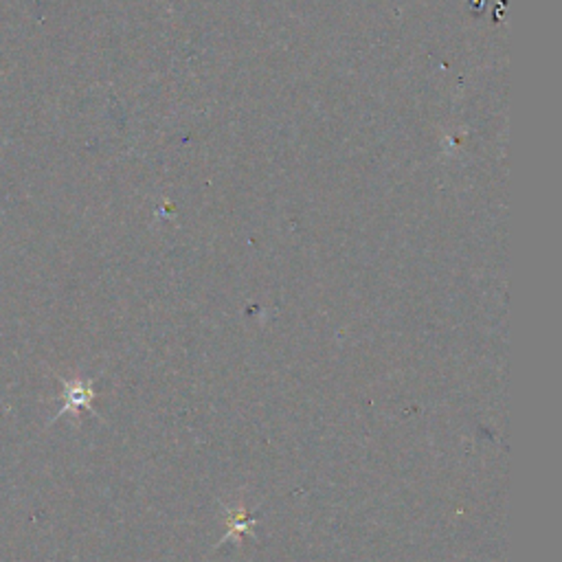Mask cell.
I'll return each mask as SVG.
<instances>
[{
  "mask_svg": "<svg viewBox=\"0 0 562 562\" xmlns=\"http://www.w3.org/2000/svg\"><path fill=\"white\" fill-rule=\"evenodd\" d=\"M253 525H255V516H249L246 512H233L228 519V530L224 534V538L220 540V544L228 538H233V536H253Z\"/></svg>",
  "mask_w": 562,
  "mask_h": 562,
  "instance_id": "cell-1",
  "label": "cell"
}]
</instances>
